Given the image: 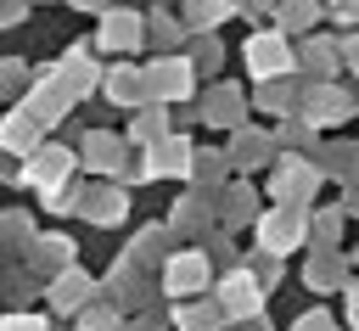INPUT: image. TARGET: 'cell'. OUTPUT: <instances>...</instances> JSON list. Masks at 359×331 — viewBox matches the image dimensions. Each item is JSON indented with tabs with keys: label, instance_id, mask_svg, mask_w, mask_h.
I'll return each instance as SVG.
<instances>
[{
	"label": "cell",
	"instance_id": "obj_1",
	"mask_svg": "<svg viewBox=\"0 0 359 331\" xmlns=\"http://www.w3.org/2000/svg\"><path fill=\"white\" fill-rule=\"evenodd\" d=\"M84 163H79V151L73 146H62V140H39L22 163H17V180L34 191V196H50V191H62V185H73V174H79Z\"/></svg>",
	"mask_w": 359,
	"mask_h": 331
},
{
	"label": "cell",
	"instance_id": "obj_2",
	"mask_svg": "<svg viewBox=\"0 0 359 331\" xmlns=\"http://www.w3.org/2000/svg\"><path fill=\"white\" fill-rule=\"evenodd\" d=\"M320 185H325V168L314 151H280L269 163V202H303L309 208L320 196Z\"/></svg>",
	"mask_w": 359,
	"mask_h": 331
},
{
	"label": "cell",
	"instance_id": "obj_3",
	"mask_svg": "<svg viewBox=\"0 0 359 331\" xmlns=\"http://www.w3.org/2000/svg\"><path fill=\"white\" fill-rule=\"evenodd\" d=\"M309 219H314V208H303V202H269L258 219H252V236H258V247L264 252H297V247H309Z\"/></svg>",
	"mask_w": 359,
	"mask_h": 331
},
{
	"label": "cell",
	"instance_id": "obj_4",
	"mask_svg": "<svg viewBox=\"0 0 359 331\" xmlns=\"http://www.w3.org/2000/svg\"><path fill=\"white\" fill-rule=\"evenodd\" d=\"M157 292L174 303V297H202L213 292V252L208 247H174L157 269Z\"/></svg>",
	"mask_w": 359,
	"mask_h": 331
},
{
	"label": "cell",
	"instance_id": "obj_5",
	"mask_svg": "<svg viewBox=\"0 0 359 331\" xmlns=\"http://www.w3.org/2000/svg\"><path fill=\"white\" fill-rule=\"evenodd\" d=\"M191 157H196V146L185 140V135H163L157 146H140L135 151V168H129V180L123 185H151V180H191Z\"/></svg>",
	"mask_w": 359,
	"mask_h": 331
},
{
	"label": "cell",
	"instance_id": "obj_6",
	"mask_svg": "<svg viewBox=\"0 0 359 331\" xmlns=\"http://www.w3.org/2000/svg\"><path fill=\"white\" fill-rule=\"evenodd\" d=\"M213 297H219V309L230 314V325H258L264 309H269V286H264L247 264L224 269V275L213 281Z\"/></svg>",
	"mask_w": 359,
	"mask_h": 331
},
{
	"label": "cell",
	"instance_id": "obj_7",
	"mask_svg": "<svg viewBox=\"0 0 359 331\" xmlns=\"http://www.w3.org/2000/svg\"><path fill=\"white\" fill-rule=\"evenodd\" d=\"M196 62L185 56V50H157L151 62H146V90H151V101H163V107H185L191 95H196Z\"/></svg>",
	"mask_w": 359,
	"mask_h": 331
},
{
	"label": "cell",
	"instance_id": "obj_8",
	"mask_svg": "<svg viewBox=\"0 0 359 331\" xmlns=\"http://www.w3.org/2000/svg\"><path fill=\"white\" fill-rule=\"evenodd\" d=\"M135 140L129 135H112V129H84V140H79V163H84V174H95V180H129V168H135Z\"/></svg>",
	"mask_w": 359,
	"mask_h": 331
},
{
	"label": "cell",
	"instance_id": "obj_9",
	"mask_svg": "<svg viewBox=\"0 0 359 331\" xmlns=\"http://www.w3.org/2000/svg\"><path fill=\"white\" fill-rule=\"evenodd\" d=\"M241 62H247L252 79H280V73H297V45H292V34H280V28L269 22V28L247 34Z\"/></svg>",
	"mask_w": 359,
	"mask_h": 331
},
{
	"label": "cell",
	"instance_id": "obj_10",
	"mask_svg": "<svg viewBox=\"0 0 359 331\" xmlns=\"http://www.w3.org/2000/svg\"><path fill=\"white\" fill-rule=\"evenodd\" d=\"M303 112H309L320 129H337V123H348V118L359 112V95L342 90L337 79H303Z\"/></svg>",
	"mask_w": 359,
	"mask_h": 331
},
{
	"label": "cell",
	"instance_id": "obj_11",
	"mask_svg": "<svg viewBox=\"0 0 359 331\" xmlns=\"http://www.w3.org/2000/svg\"><path fill=\"white\" fill-rule=\"evenodd\" d=\"M95 297H101V281H95L84 264H67V269H56V275L45 281V309H50V314H67V320H73V314H79L84 303H95Z\"/></svg>",
	"mask_w": 359,
	"mask_h": 331
},
{
	"label": "cell",
	"instance_id": "obj_12",
	"mask_svg": "<svg viewBox=\"0 0 359 331\" xmlns=\"http://www.w3.org/2000/svg\"><path fill=\"white\" fill-rule=\"evenodd\" d=\"M146 45V17L135 6H107L101 11V28H95V50L107 56H135Z\"/></svg>",
	"mask_w": 359,
	"mask_h": 331
},
{
	"label": "cell",
	"instance_id": "obj_13",
	"mask_svg": "<svg viewBox=\"0 0 359 331\" xmlns=\"http://www.w3.org/2000/svg\"><path fill=\"white\" fill-rule=\"evenodd\" d=\"M196 112H202V123H213V129H224V135H230V129H241V123H247L252 95H247L241 84H224V79H219V84H208V90L196 95Z\"/></svg>",
	"mask_w": 359,
	"mask_h": 331
},
{
	"label": "cell",
	"instance_id": "obj_14",
	"mask_svg": "<svg viewBox=\"0 0 359 331\" xmlns=\"http://www.w3.org/2000/svg\"><path fill=\"white\" fill-rule=\"evenodd\" d=\"M101 95H107L118 112H135L140 101H151V90H146V62H135V56H118V62L101 73Z\"/></svg>",
	"mask_w": 359,
	"mask_h": 331
},
{
	"label": "cell",
	"instance_id": "obj_15",
	"mask_svg": "<svg viewBox=\"0 0 359 331\" xmlns=\"http://www.w3.org/2000/svg\"><path fill=\"white\" fill-rule=\"evenodd\" d=\"M22 107H28V112H34V118H39L45 129H56V123H62V118H67V112L79 107V95H73V90H67V84H62V79H56V73L45 67V73H34V84H28Z\"/></svg>",
	"mask_w": 359,
	"mask_h": 331
},
{
	"label": "cell",
	"instance_id": "obj_16",
	"mask_svg": "<svg viewBox=\"0 0 359 331\" xmlns=\"http://www.w3.org/2000/svg\"><path fill=\"white\" fill-rule=\"evenodd\" d=\"M224 151H230L236 174H258V168H269V163L280 157V146H275V129H258V123H241V129H230Z\"/></svg>",
	"mask_w": 359,
	"mask_h": 331
},
{
	"label": "cell",
	"instance_id": "obj_17",
	"mask_svg": "<svg viewBox=\"0 0 359 331\" xmlns=\"http://www.w3.org/2000/svg\"><path fill=\"white\" fill-rule=\"evenodd\" d=\"M79 219H90V224H101V230L123 224V219H129V185H123V180H95V185H84Z\"/></svg>",
	"mask_w": 359,
	"mask_h": 331
},
{
	"label": "cell",
	"instance_id": "obj_18",
	"mask_svg": "<svg viewBox=\"0 0 359 331\" xmlns=\"http://www.w3.org/2000/svg\"><path fill=\"white\" fill-rule=\"evenodd\" d=\"M50 73H56V79H62L79 101H90V95L101 90V73H107V67L95 62V50H90V45H67V50L50 62Z\"/></svg>",
	"mask_w": 359,
	"mask_h": 331
},
{
	"label": "cell",
	"instance_id": "obj_19",
	"mask_svg": "<svg viewBox=\"0 0 359 331\" xmlns=\"http://www.w3.org/2000/svg\"><path fill=\"white\" fill-rule=\"evenodd\" d=\"M168 325H174V331H224L230 314L219 309L213 292H202V297H174V303H168Z\"/></svg>",
	"mask_w": 359,
	"mask_h": 331
},
{
	"label": "cell",
	"instance_id": "obj_20",
	"mask_svg": "<svg viewBox=\"0 0 359 331\" xmlns=\"http://www.w3.org/2000/svg\"><path fill=\"white\" fill-rule=\"evenodd\" d=\"M264 208H258V191L247 185V180H230V185H219L213 191V219L224 224V230H241V224H252Z\"/></svg>",
	"mask_w": 359,
	"mask_h": 331
},
{
	"label": "cell",
	"instance_id": "obj_21",
	"mask_svg": "<svg viewBox=\"0 0 359 331\" xmlns=\"http://www.w3.org/2000/svg\"><path fill=\"white\" fill-rule=\"evenodd\" d=\"M45 140V123L17 101L11 112H0V157H28L34 146Z\"/></svg>",
	"mask_w": 359,
	"mask_h": 331
},
{
	"label": "cell",
	"instance_id": "obj_22",
	"mask_svg": "<svg viewBox=\"0 0 359 331\" xmlns=\"http://www.w3.org/2000/svg\"><path fill=\"white\" fill-rule=\"evenodd\" d=\"M303 286H309L314 297H320V292H342V286H348V258H342V247H309Z\"/></svg>",
	"mask_w": 359,
	"mask_h": 331
},
{
	"label": "cell",
	"instance_id": "obj_23",
	"mask_svg": "<svg viewBox=\"0 0 359 331\" xmlns=\"http://www.w3.org/2000/svg\"><path fill=\"white\" fill-rule=\"evenodd\" d=\"M168 224L180 230V241H185V236H208V230L219 224V219H213V191H202V185L185 191V196L168 208Z\"/></svg>",
	"mask_w": 359,
	"mask_h": 331
},
{
	"label": "cell",
	"instance_id": "obj_24",
	"mask_svg": "<svg viewBox=\"0 0 359 331\" xmlns=\"http://www.w3.org/2000/svg\"><path fill=\"white\" fill-rule=\"evenodd\" d=\"M174 247H180V230L163 219V224H140V230H135V241H129L123 252H129L140 269H163V258H168Z\"/></svg>",
	"mask_w": 359,
	"mask_h": 331
},
{
	"label": "cell",
	"instance_id": "obj_25",
	"mask_svg": "<svg viewBox=\"0 0 359 331\" xmlns=\"http://www.w3.org/2000/svg\"><path fill=\"white\" fill-rule=\"evenodd\" d=\"M337 67H342V39H325V34L297 39V73L303 79H331Z\"/></svg>",
	"mask_w": 359,
	"mask_h": 331
},
{
	"label": "cell",
	"instance_id": "obj_26",
	"mask_svg": "<svg viewBox=\"0 0 359 331\" xmlns=\"http://www.w3.org/2000/svg\"><path fill=\"white\" fill-rule=\"evenodd\" d=\"M297 107H303V84H297V73H280V79H258V90H252V112L286 118V112H297Z\"/></svg>",
	"mask_w": 359,
	"mask_h": 331
},
{
	"label": "cell",
	"instance_id": "obj_27",
	"mask_svg": "<svg viewBox=\"0 0 359 331\" xmlns=\"http://www.w3.org/2000/svg\"><path fill=\"white\" fill-rule=\"evenodd\" d=\"M67 264H79V247H73V236H62V230H50V236H34L28 241V269L34 275H56V269H67Z\"/></svg>",
	"mask_w": 359,
	"mask_h": 331
},
{
	"label": "cell",
	"instance_id": "obj_28",
	"mask_svg": "<svg viewBox=\"0 0 359 331\" xmlns=\"http://www.w3.org/2000/svg\"><path fill=\"white\" fill-rule=\"evenodd\" d=\"M168 129H174V107H163V101H140L135 118H129V140L135 146H157Z\"/></svg>",
	"mask_w": 359,
	"mask_h": 331
},
{
	"label": "cell",
	"instance_id": "obj_29",
	"mask_svg": "<svg viewBox=\"0 0 359 331\" xmlns=\"http://www.w3.org/2000/svg\"><path fill=\"white\" fill-rule=\"evenodd\" d=\"M230 174H236V163H230L224 146H196V157H191V185L219 191V185H230Z\"/></svg>",
	"mask_w": 359,
	"mask_h": 331
},
{
	"label": "cell",
	"instance_id": "obj_30",
	"mask_svg": "<svg viewBox=\"0 0 359 331\" xmlns=\"http://www.w3.org/2000/svg\"><path fill=\"white\" fill-rule=\"evenodd\" d=\"M275 146H280V151H314V146H320V123L297 107V112L275 118Z\"/></svg>",
	"mask_w": 359,
	"mask_h": 331
},
{
	"label": "cell",
	"instance_id": "obj_31",
	"mask_svg": "<svg viewBox=\"0 0 359 331\" xmlns=\"http://www.w3.org/2000/svg\"><path fill=\"white\" fill-rule=\"evenodd\" d=\"M320 17H325V0H275V11H269V22L280 34H314Z\"/></svg>",
	"mask_w": 359,
	"mask_h": 331
},
{
	"label": "cell",
	"instance_id": "obj_32",
	"mask_svg": "<svg viewBox=\"0 0 359 331\" xmlns=\"http://www.w3.org/2000/svg\"><path fill=\"white\" fill-rule=\"evenodd\" d=\"M241 6L236 0H180V17L191 22V34H219V22H230Z\"/></svg>",
	"mask_w": 359,
	"mask_h": 331
},
{
	"label": "cell",
	"instance_id": "obj_33",
	"mask_svg": "<svg viewBox=\"0 0 359 331\" xmlns=\"http://www.w3.org/2000/svg\"><path fill=\"white\" fill-rule=\"evenodd\" d=\"M191 39V22L185 17H174V11H151L146 17V45L151 50H180Z\"/></svg>",
	"mask_w": 359,
	"mask_h": 331
},
{
	"label": "cell",
	"instance_id": "obj_34",
	"mask_svg": "<svg viewBox=\"0 0 359 331\" xmlns=\"http://www.w3.org/2000/svg\"><path fill=\"white\" fill-rule=\"evenodd\" d=\"M314 157H320V168H325V180H359V146L353 140H331V146H314Z\"/></svg>",
	"mask_w": 359,
	"mask_h": 331
},
{
	"label": "cell",
	"instance_id": "obj_35",
	"mask_svg": "<svg viewBox=\"0 0 359 331\" xmlns=\"http://www.w3.org/2000/svg\"><path fill=\"white\" fill-rule=\"evenodd\" d=\"M342 230H348V208L342 202L314 208V219H309V241L314 247H342Z\"/></svg>",
	"mask_w": 359,
	"mask_h": 331
},
{
	"label": "cell",
	"instance_id": "obj_36",
	"mask_svg": "<svg viewBox=\"0 0 359 331\" xmlns=\"http://www.w3.org/2000/svg\"><path fill=\"white\" fill-rule=\"evenodd\" d=\"M0 297H6L11 309H28L34 297H45V275H34V269H6V275H0Z\"/></svg>",
	"mask_w": 359,
	"mask_h": 331
},
{
	"label": "cell",
	"instance_id": "obj_37",
	"mask_svg": "<svg viewBox=\"0 0 359 331\" xmlns=\"http://www.w3.org/2000/svg\"><path fill=\"white\" fill-rule=\"evenodd\" d=\"M39 236V224H34V213L28 208H0V247H11V252H28V241Z\"/></svg>",
	"mask_w": 359,
	"mask_h": 331
},
{
	"label": "cell",
	"instance_id": "obj_38",
	"mask_svg": "<svg viewBox=\"0 0 359 331\" xmlns=\"http://www.w3.org/2000/svg\"><path fill=\"white\" fill-rule=\"evenodd\" d=\"M73 331H123V309L112 297H95V303H84L73 314Z\"/></svg>",
	"mask_w": 359,
	"mask_h": 331
},
{
	"label": "cell",
	"instance_id": "obj_39",
	"mask_svg": "<svg viewBox=\"0 0 359 331\" xmlns=\"http://www.w3.org/2000/svg\"><path fill=\"white\" fill-rule=\"evenodd\" d=\"M34 84V67L22 56H0V101H22Z\"/></svg>",
	"mask_w": 359,
	"mask_h": 331
},
{
	"label": "cell",
	"instance_id": "obj_40",
	"mask_svg": "<svg viewBox=\"0 0 359 331\" xmlns=\"http://www.w3.org/2000/svg\"><path fill=\"white\" fill-rule=\"evenodd\" d=\"M185 56L196 62V73H219L224 45H219V34H191V50H185Z\"/></svg>",
	"mask_w": 359,
	"mask_h": 331
},
{
	"label": "cell",
	"instance_id": "obj_41",
	"mask_svg": "<svg viewBox=\"0 0 359 331\" xmlns=\"http://www.w3.org/2000/svg\"><path fill=\"white\" fill-rule=\"evenodd\" d=\"M241 264H247V269H252V275H258V281H264L269 292H275V286H280V275H286V264H280V252H264V247H258L252 258H241Z\"/></svg>",
	"mask_w": 359,
	"mask_h": 331
},
{
	"label": "cell",
	"instance_id": "obj_42",
	"mask_svg": "<svg viewBox=\"0 0 359 331\" xmlns=\"http://www.w3.org/2000/svg\"><path fill=\"white\" fill-rule=\"evenodd\" d=\"M0 331H50V314H34V309H6V314H0Z\"/></svg>",
	"mask_w": 359,
	"mask_h": 331
},
{
	"label": "cell",
	"instance_id": "obj_43",
	"mask_svg": "<svg viewBox=\"0 0 359 331\" xmlns=\"http://www.w3.org/2000/svg\"><path fill=\"white\" fill-rule=\"evenodd\" d=\"M202 241H208V252H213V258H219L224 269H236V264H241V252H236V241H230V230H208Z\"/></svg>",
	"mask_w": 359,
	"mask_h": 331
},
{
	"label": "cell",
	"instance_id": "obj_44",
	"mask_svg": "<svg viewBox=\"0 0 359 331\" xmlns=\"http://www.w3.org/2000/svg\"><path fill=\"white\" fill-rule=\"evenodd\" d=\"M292 331H342V325H337V314H331V309H320V303H314V309H303V314L292 320Z\"/></svg>",
	"mask_w": 359,
	"mask_h": 331
},
{
	"label": "cell",
	"instance_id": "obj_45",
	"mask_svg": "<svg viewBox=\"0 0 359 331\" xmlns=\"http://www.w3.org/2000/svg\"><path fill=\"white\" fill-rule=\"evenodd\" d=\"M325 17H337V22L359 28V0H325Z\"/></svg>",
	"mask_w": 359,
	"mask_h": 331
},
{
	"label": "cell",
	"instance_id": "obj_46",
	"mask_svg": "<svg viewBox=\"0 0 359 331\" xmlns=\"http://www.w3.org/2000/svg\"><path fill=\"white\" fill-rule=\"evenodd\" d=\"M28 6H34V0H0V28H17V22L28 17Z\"/></svg>",
	"mask_w": 359,
	"mask_h": 331
},
{
	"label": "cell",
	"instance_id": "obj_47",
	"mask_svg": "<svg viewBox=\"0 0 359 331\" xmlns=\"http://www.w3.org/2000/svg\"><path fill=\"white\" fill-rule=\"evenodd\" d=\"M342 67H348V73H359V28H348V34H342Z\"/></svg>",
	"mask_w": 359,
	"mask_h": 331
},
{
	"label": "cell",
	"instance_id": "obj_48",
	"mask_svg": "<svg viewBox=\"0 0 359 331\" xmlns=\"http://www.w3.org/2000/svg\"><path fill=\"white\" fill-rule=\"evenodd\" d=\"M123 331H174V325H163L157 314H135V320H123Z\"/></svg>",
	"mask_w": 359,
	"mask_h": 331
},
{
	"label": "cell",
	"instance_id": "obj_49",
	"mask_svg": "<svg viewBox=\"0 0 359 331\" xmlns=\"http://www.w3.org/2000/svg\"><path fill=\"white\" fill-rule=\"evenodd\" d=\"M342 303H348V325H359V281L342 286Z\"/></svg>",
	"mask_w": 359,
	"mask_h": 331
},
{
	"label": "cell",
	"instance_id": "obj_50",
	"mask_svg": "<svg viewBox=\"0 0 359 331\" xmlns=\"http://www.w3.org/2000/svg\"><path fill=\"white\" fill-rule=\"evenodd\" d=\"M342 208H348V219H359V180L342 185Z\"/></svg>",
	"mask_w": 359,
	"mask_h": 331
},
{
	"label": "cell",
	"instance_id": "obj_51",
	"mask_svg": "<svg viewBox=\"0 0 359 331\" xmlns=\"http://www.w3.org/2000/svg\"><path fill=\"white\" fill-rule=\"evenodd\" d=\"M67 6H73V11H95V17H101V11L112 6V0H67Z\"/></svg>",
	"mask_w": 359,
	"mask_h": 331
},
{
	"label": "cell",
	"instance_id": "obj_52",
	"mask_svg": "<svg viewBox=\"0 0 359 331\" xmlns=\"http://www.w3.org/2000/svg\"><path fill=\"white\" fill-rule=\"evenodd\" d=\"M348 331H359V325H348Z\"/></svg>",
	"mask_w": 359,
	"mask_h": 331
},
{
	"label": "cell",
	"instance_id": "obj_53",
	"mask_svg": "<svg viewBox=\"0 0 359 331\" xmlns=\"http://www.w3.org/2000/svg\"><path fill=\"white\" fill-rule=\"evenodd\" d=\"M353 264H359V252H353Z\"/></svg>",
	"mask_w": 359,
	"mask_h": 331
},
{
	"label": "cell",
	"instance_id": "obj_54",
	"mask_svg": "<svg viewBox=\"0 0 359 331\" xmlns=\"http://www.w3.org/2000/svg\"><path fill=\"white\" fill-rule=\"evenodd\" d=\"M258 331H269V325H258Z\"/></svg>",
	"mask_w": 359,
	"mask_h": 331
}]
</instances>
